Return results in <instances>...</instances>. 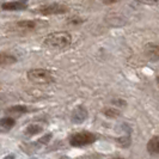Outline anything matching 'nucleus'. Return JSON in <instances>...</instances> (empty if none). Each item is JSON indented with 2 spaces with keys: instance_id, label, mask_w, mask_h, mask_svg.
Segmentation results:
<instances>
[{
  "instance_id": "1",
  "label": "nucleus",
  "mask_w": 159,
  "mask_h": 159,
  "mask_svg": "<svg viewBox=\"0 0 159 159\" xmlns=\"http://www.w3.org/2000/svg\"><path fill=\"white\" fill-rule=\"evenodd\" d=\"M72 43V36L71 34L67 31H56L49 34L47 37L43 41V44L48 48H61L68 47Z\"/></svg>"
},
{
  "instance_id": "2",
  "label": "nucleus",
  "mask_w": 159,
  "mask_h": 159,
  "mask_svg": "<svg viewBox=\"0 0 159 159\" xmlns=\"http://www.w3.org/2000/svg\"><path fill=\"white\" fill-rule=\"evenodd\" d=\"M28 79L35 84H50L54 81V75L47 70L35 68L28 72Z\"/></svg>"
},
{
  "instance_id": "3",
  "label": "nucleus",
  "mask_w": 159,
  "mask_h": 159,
  "mask_svg": "<svg viewBox=\"0 0 159 159\" xmlns=\"http://www.w3.org/2000/svg\"><path fill=\"white\" fill-rule=\"evenodd\" d=\"M96 141V135L91 132L88 130H81L77 132L70 138V143L74 147H83V146H88Z\"/></svg>"
},
{
  "instance_id": "4",
  "label": "nucleus",
  "mask_w": 159,
  "mask_h": 159,
  "mask_svg": "<svg viewBox=\"0 0 159 159\" xmlns=\"http://www.w3.org/2000/svg\"><path fill=\"white\" fill-rule=\"evenodd\" d=\"M40 13L43 16H50V15H60V13H66L68 11V7L61 5V4H49L40 7Z\"/></svg>"
},
{
  "instance_id": "5",
  "label": "nucleus",
  "mask_w": 159,
  "mask_h": 159,
  "mask_svg": "<svg viewBox=\"0 0 159 159\" xmlns=\"http://www.w3.org/2000/svg\"><path fill=\"white\" fill-rule=\"evenodd\" d=\"M145 55L150 60L153 61H159V44L156 43H148L145 46Z\"/></svg>"
},
{
  "instance_id": "6",
  "label": "nucleus",
  "mask_w": 159,
  "mask_h": 159,
  "mask_svg": "<svg viewBox=\"0 0 159 159\" xmlns=\"http://www.w3.org/2000/svg\"><path fill=\"white\" fill-rule=\"evenodd\" d=\"M28 4L25 1H6L2 4V10L5 11H20L26 8Z\"/></svg>"
},
{
  "instance_id": "7",
  "label": "nucleus",
  "mask_w": 159,
  "mask_h": 159,
  "mask_svg": "<svg viewBox=\"0 0 159 159\" xmlns=\"http://www.w3.org/2000/svg\"><path fill=\"white\" fill-rule=\"evenodd\" d=\"M146 148L151 156H159V135L151 138L150 141L147 143Z\"/></svg>"
},
{
  "instance_id": "8",
  "label": "nucleus",
  "mask_w": 159,
  "mask_h": 159,
  "mask_svg": "<svg viewBox=\"0 0 159 159\" xmlns=\"http://www.w3.org/2000/svg\"><path fill=\"white\" fill-rule=\"evenodd\" d=\"M16 121L12 117H4L0 120V133H7L8 130H11L15 127Z\"/></svg>"
},
{
  "instance_id": "9",
  "label": "nucleus",
  "mask_w": 159,
  "mask_h": 159,
  "mask_svg": "<svg viewBox=\"0 0 159 159\" xmlns=\"http://www.w3.org/2000/svg\"><path fill=\"white\" fill-rule=\"evenodd\" d=\"M17 62V59L13 55L6 53H0V66H10Z\"/></svg>"
},
{
  "instance_id": "10",
  "label": "nucleus",
  "mask_w": 159,
  "mask_h": 159,
  "mask_svg": "<svg viewBox=\"0 0 159 159\" xmlns=\"http://www.w3.org/2000/svg\"><path fill=\"white\" fill-rule=\"evenodd\" d=\"M18 29H24V30H32L36 28V23L34 20H22L16 24Z\"/></svg>"
},
{
  "instance_id": "11",
  "label": "nucleus",
  "mask_w": 159,
  "mask_h": 159,
  "mask_svg": "<svg viewBox=\"0 0 159 159\" xmlns=\"http://www.w3.org/2000/svg\"><path fill=\"white\" fill-rule=\"evenodd\" d=\"M28 111V108L24 107V105H13L11 107L10 109H7V112H11V114H16V115H23Z\"/></svg>"
},
{
  "instance_id": "12",
  "label": "nucleus",
  "mask_w": 159,
  "mask_h": 159,
  "mask_svg": "<svg viewBox=\"0 0 159 159\" xmlns=\"http://www.w3.org/2000/svg\"><path fill=\"white\" fill-rule=\"evenodd\" d=\"M41 130H42L41 127L36 126V125H31V126H29V127L26 128V135H34V134L39 133Z\"/></svg>"
},
{
  "instance_id": "13",
  "label": "nucleus",
  "mask_w": 159,
  "mask_h": 159,
  "mask_svg": "<svg viewBox=\"0 0 159 159\" xmlns=\"http://www.w3.org/2000/svg\"><path fill=\"white\" fill-rule=\"evenodd\" d=\"M104 115L108 116V117H116L119 115V112L116 110H112V109H105L104 110Z\"/></svg>"
},
{
  "instance_id": "14",
  "label": "nucleus",
  "mask_w": 159,
  "mask_h": 159,
  "mask_svg": "<svg viewBox=\"0 0 159 159\" xmlns=\"http://www.w3.org/2000/svg\"><path fill=\"white\" fill-rule=\"evenodd\" d=\"M4 159H15V154H8Z\"/></svg>"
},
{
  "instance_id": "15",
  "label": "nucleus",
  "mask_w": 159,
  "mask_h": 159,
  "mask_svg": "<svg viewBox=\"0 0 159 159\" xmlns=\"http://www.w3.org/2000/svg\"><path fill=\"white\" fill-rule=\"evenodd\" d=\"M157 83H158V85H159V77L157 78Z\"/></svg>"
},
{
  "instance_id": "16",
  "label": "nucleus",
  "mask_w": 159,
  "mask_h": 159,
  "mask_svg": "<svg viewBox=\"0 0 159 159\" xmlns=\"http://www.w3.org/2000/svg\"><path fill=\"white\" fill-rule=\"evenodd\" d=\"M117 159H122V158H117Z\"/></svg>"
}]
</instances>
